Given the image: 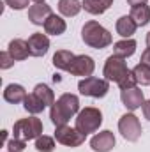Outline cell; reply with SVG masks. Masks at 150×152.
Instances as JSON below:
<instances>
[{
  "instance_id": "obj_1",
  "label": "cell",
  "mask_w": 150,
  "mask_h": 152,
  "mask_svg": "<svg viewBox=\"0 0 150 152\" xmlns=\"http://www.w3.org/2000/svg\"><path fill=\"white\" fill-rule=\"evenodd\" d=\"M78 113H79V99H78V96L66 92V94H62V96L55 101V104L51 106V110H50V118H51V122H53L55 127H57V126H66V124Z\"/></svg>"
},
{
  "instance_id": "obj_2",
  "label": "cell",
  "mask_w": 150,
  "mask_h": 152,
  "mask_svg": "<svg viewBox=\"0 0 150 152\" xmlns=\"http://www.w3.org/2000/svg\"><path fill=\"white\" fill-rule=\"evenodd\" d=\"M81 39L87 46L94 48V50H104L113 42V37L108 28H104L99 21L90 20L83 25L81 28Z\"/></svg>"
},
{
  "instance_id": "obj_3",
  "label": "cell",
  "mask_w": 150,
  "mask_h": 152,
  "mask_svg": "<svg viewBox=\"0 0 150 152\" xmlns=\"http://www.w3.org/2000/svg\"><path fill=\"white\" fill-rule=\"evenodd\" d=\"M101 124H103V112L99 108L87 106V108L79 110V113L76 115V126L74 127L79 133H83L87 136L90 133L99 131Z\"/></svg>"
},
{
  "instance_id": "obj_4",
  "label": "cell",
  "mask_w": 150,
  "mask_h": 152,
  "mask_svg": "<svg viewBox=\"0 0 150 152\" xmlns=\"http://www.w3.org/2000/svg\"><path fill=\"white\" fill-rule=\"evenodd\" d=\"M42 129L44 127H42L41 118L32 115V117L16 120L12 126V134H14V138H21V140L28 142V140H37L42 134Z\"/></svg>"
},
{
  "instance_id": "obj_5",
  "label": "cell",
  "mask_w": 150,
  "mask_h": 152,
  "mask_svg": "<svg viewBox=\"0 0 150 152\" xmlns=\"http://www.w3.org/2000/svg\"><path fill=\"white\" fill-rule=\"evenodd\" d=\"M78 90H79L81 96L101 99V97H104V96L108 94V90H110V81H108L106 78L88 76V78L79 80V83H78Z\"/></svg>"
},
{
  "instance_id": "obj_6",
  "label": "cell",
  "mask_w": 150,
  "mask_h": 152,
  "mask_svg": "<svg viewBox=\"0 0 150 152\" xmlns=\"http://www.w3.org/2000/svg\"><path fill=\"white\" fill-rule=\"evenodd\" d=\"M118 131L120 134L127 140V142H138L143 129H141V124H140V118L134 113H125L120 117L118 120Z\"/></svg>"
},
{
  "instance_id": "obj_7",
  "label": "cell",
  "mask_w": 150,
  "mask_h": 152,
  "mask_svg": "<svg viewBox=\"0 0 150 152\" xmlns=\"http://www.w3.org/2000/svg\"><path fill=\"white\" fill-rule=\"evenodd\" d=\"M55 140L66 147H71V149H76L79 147L83 142H85V134L79 133L76 127H71V126H57L55 129Z\"/></svg>"
},
{
  "instance_id": "obj_8",
  "label": "cell",
  "mask_w": 150,
  "mask_h": 152,
  "mask_svg": "<svg viewBox=\"0 0 150 152\" xmlns=\"http://www.w3.org/2000/svg\"><path fill=\"white\" fill-rule=\"evenodd\" d=\"M127 73H129V67H127V64H125L124 58H120V57H117V55H111V57L106 58L103 75H104V78H106L108 81L118 83Z\"/></svg>"
},
{
  "instance_id": "obj_9",
  "label": "cell",
  "mask_w": 150,
  "mask_h": 152,
  "mask_svg": "<svg viewBox=\"0 0 150 152\" xmlns=\"http://www.w3.org/2000/svg\"><path fill=\"white\" fill-rule=\"evenodd\" d=\"M94 69H95V62H94L92 57H88V55H76L74 60L69 66V69H67V73L73 76L88 78V76H92Z\"/></svg>"
},
{
  "instance_id": "obj_10",
  "label": "cell",
  "mask_w": 150,
  "mask_h": 152,
  "mask_svg": "<svg viewBox=\"0 0 150 152\" xmlns=\"http://www.w3.org/2000/svg\"><path fill=\"white\" fill-rule=\"evenodd\" d=\"M115 143H117L115 134H113L111 131L106 129V131H101V133H97V134L92 136L90 149L94 152H110V151H113Z\"/></svg>"
},
{
  "instance_id": "obj_11",
  "label": "cell",
  "mask_w": 150,
  "mask_h": 152,
  "mask_svg": "<svg viewBox=\"0 0 150 152\" xmlns=\"http://www.w3.org/2000/svg\"><path fill=\"white\" fill-rule=\"evenodd\" d=\"M120 99H122L124 106H125L129 112H134V110H138V108L143 106V103H145V94H143L141 88H136V87H134V88L122 90V92H120Z\"/></svg>"
},
{
  "instance_id": "obj_12",
  "label": "cell",
  "mask_w": 150,
  "mask_h": 152,
  "mask_svg": "<svg viewBox=\"0 0 150 152\" xmlns=\"http://www.w3.org/2000/svg\"><path fill=\"white\" fill-rule=\"evenodd\" d=\"M27 42H28L30 57H44L50 50V39L46 34H41V32H34Z\"/></svg>"
},
{
  "instance_id": "obj_13",
  "label": "cell",
  "mask_w": 150,
  "mask_h": 152,
  "mask_svg": "<svg viewBox=\"0 0 150 152\" xmlns=\"http://www.w3.org/2000/svg\"><path fill=\"white\" fill-rule=\"evenodd\" d=\"M51 14H53L51 5H48L46 2H42V4H34V5L28 7V20H30V23H34V25H42V27H44L46 20H48Z\"/></svg>"
},
{
  "instance_id": "obj_14",
  "label": "cell",
  "mask_w": 150,
  "mask_h": 152,
  "mask_svg": "<svg viewBox=\"0 0 150 152\" xmlns=\"http://www.w3.org/2000/svg\"><path fill=\"white\" fill-rule=\"evenodd\" d=\"M27 96H28V94H27L25 87L20 85V83H9V85L4 88V99H5L7 103H11V104H20V103H23Z\"/></svg>"
},
{
  "instance_id": "obj_15",
  "label": "cell",
  "mask_w": 150,
  "mask_h": 152,
  "mask_svg": "<svg viewBox=\"0 0 150 152\" xmlns=\"http://www.w3.org/2000/svg\"><path fill=\"white\" fill-rule=\"evenodd\" d=\"M7 51L11 53V57H12L16 62L25 60V58H28V55H30L28 42L23 41V39H12V41L9 42V46H7Z\"/></svg>"
},
{
  "instance_id": "obj_16",
  "label": "cell",
  "mask_w": 150,
  "mask_h": 152,
  "mask_svg": "<svg viewBox=\"0 0 150 152\" xmlns=\"http://www.w3.org/2000/svg\"><path fill=\"white\" fill-rule=\"evenodd\" d=\"M66 30H67V23L62 16L51 14L44 23V32L50 34V36H62Z\"/></svg>"
},
{
  "instance_id": "obj_17",
  "label": "cell",
  "mask_w": 150,
  "mask_h": 152,
  "mask_svg": "<svg viewBox=\"0 0 150 152\" xmlns=\"http://www.w3.org/2000/svg\"><path fill=\"white\" fill-rule=\"evenodd\" d=\"M115 28H117V34H118V36H122L124 39H131L134 36L138 25L134 23V20H133L131 16H120V18L117 20Z\"/></svg>"
},
{
  "instance_id": "obj_18",
  "label": "cell",
  "mask_w": 150,
  "mask_h": 152,
  "mask_svg": "<svg viewBox=\"0 0 150 152\" xmlns=\"http://www.w3.org/2000/svg\"><path fill=\"white\" fill-rule=\"evenodd\" d=\"M136 41L134 39H122V41H117L113 44V55L120 57V58H127V57H133L134 51H136Z\"/></svg>"
},
{
  "instance_id": "obj_19",
  "label": "cell",
  "mask_w": 150,
  "mask_h": 152,
  "mask_svg": "<svg viewBox=\"0 0 150 152\" xmlns=\"http://www.w3.org/2000/svg\"><path fill=\"white\" fill-rule=\"evenodd\" d=\"M83 9L88 12V14H94V16H99L103 12H106L110 7L113 5V0H83Z\"/></svg>"
},
{
  "instance_id": "obj_20",
  "label": "cell",
  "mask_w": 150,
  "mask_h": 152,
  "mask_svg": "<svg viewBox=\"0 0 150 152\" xmlns=\"http://www.w3.org/2000/svg\"><path fill=\"white\" fill-rule=\"evenodd\" d=\"M129 16L134 20V23H136L138 27H147L150 23V7L147 4L136 5V7L131 9V14H129Z\"/></svg>"
},
{
  "instance_id": "obj_21",
  "label": "cell",
  "mask_w": 150,
  "mask_h": 152,
  "mask_svg": "<svg viewBox=\"0 0 150 152\" xmlns=\"http://www.w3.org/2000/svg\"><path fill=\"white\" fill-rule=\"evenodd\" d=\"M74 57L76 55L73 51H69V50H58L53 55V66L57 69H60V71H67L69 66H71V62L74 60Z\"/></svg>"
},
{
  "instance_id": "obj_22",
  "label": "cell",
  "mask_w": 150,
  "mask_h": 152,
  "mask_svg": "<svg viewBox=\"0 0 150 152\" xmlns=\"http://www.w3.org/2000/svg\"><path fill=\"white\" fill-rule=\"evenodd\" d=\"M83 9V4L79 0H58V11L66 18H73Z\"/></svg>"
},
{
  "instance_id": "obj_23",
  "label": "cell",
  "mask_w": 150,
  "mask_h": 152,
  "mask_svg": "<svg viewBox=\"0 0 150 152\" xmlns=\"http://www.w3.org/2000/svg\"><path fill=\"white\" fill-rule=\"evenodd\" d=\"M34 94L37 96L46 106H53V104H55V92H53L46 83H37V85L34 87Z\"/></svg>"
},
{
  "instance_id": "obj_24",
  "label": "cell",
  "mask_w": 150,
  "mask_h": 152,
  "mask_svg": "<svg viewBox=\"0 0 150 152\" xmlns=\"http://www.w3.org/2000/svg\"><path fill=\"white\" fill-rule=\"evenodd\" d=\"M23 108H25L30 115H37V113H41V112H44L46 104H44L37 96L32 92V94H28V96L25 97V101H23Z\"/></svg>"
},
{
  "instance_id": "obj_25",
  "label": "cell",
  "mask_w": 150,
  "mask_h": 152,
  "mask_svg": "<svg viewBox=\"0 0 150 152\" xmlns=\"http://www.w3.org/2000/svg\"><path fill=\"white\" fill-rule=\"evenodd\" d=\"M55 147H57L55 145V138H51V136L41 134L36 140V151L37 152H53Z\"/></svg>"
},
{
  "instance_id": "obj_26",
  "label": "cell",
  "mask_w": 150,
  "mask_h": 152,
  "mask_svg": "<svg viewBox=\"0 0 150 152\" xmlns=\"http://www.w3.org/2000/svg\"><path fill=\"white\" fill-rule=\"evenodd\" d=\"M133 73L136 76L138 83H141V85H150V67L149 66H145V64L140 62V64L133 69Z\"/></svg>"
},
{
  "instance_id": "obj_27",
  "label": "cell",
  "mask_w": 150,
  "mask_h": 152,
  "mask_svg": "<svg viewBox=\"0 0 150 152\" xmlns=\"http://www.w3.org/2000/svg\"><path fill=\"white\" fill-rule=\"evenodd\" d=\"M136 83H138L136 76H134V73H133V69H129V73L124 76L117 85L120 87V90H127V88H134V87H136Z\"/></svg>"
},
{
  "instance_id": "obj_28",
  "label": "cell",
  "mask_w": 150,
  "mask_h": 152,
  "mask_svg": "<svg viewBox=\"0 0 150 152\" xmlns=\"http://www.w3.org/2000/svg\"><path fill=\"white\" fill-rule=\"evenodd\" d=\"M7 151L9 152H23L25 151V147H27V142L25 140H21V138H11L9 142H7Z\"/></svg>"
},
{
  "instance_id": "obj_29",
  "label": "cell",
  "mask_w": 150,
  "mask_h": 152,
  "mask_svg": "<svg viewBox=\"0 0 150 152\" xmlns=\"http://www.w3.org/2000/svg\"><path fill=\"white\" fill-rule=\"evenodd\" d=\"M14 62H16V60L11 57V53H9L7 50L0 53V67H2V69H9V67H12Z\"/></svg>"
},
{
  "instance_id": "obj_30",
  "label": "cell",
  "mask_w": 150,
  "mask_h": 152,
  "mask_svg": "<svg viewBox=\"0 0 150 152\" xmlns=\"http://www.w3.org/2000/svg\"><path fill=\"white\" fill-rule=\"evenodd\" d=\"M11 9H14V11H21V9H25V7H28V2L30 0H4Z\"/></svg>"
},
{
  "instance_id": "obj_31",
  "label": "cell",
  "mask_w": 150,
  "mask_h": 152,
  "mask_svg": "<svg viewBox=\"0 0 150 152\" xmlns=\"http://www.w3.org/2000/svg\"><path fill=\"white\" fill-rule=\"evenodd\" d=\"M141 64H145V66L150 67V48H147V50L141 53Z\"/></svg>"
},
{
  "instance_id": "obj_32",
  "label": "cell",
  "mask_w": 150,
  "mask_h": 152,
  "mask_svg": "<svg viewBox=\"0 0 150 152\" xmlns=\"http://www.w3.org/2000/svg\"><path fill=\"white\" fill-rule=\"evenodd\" d=\"M141 108H143V115H145V118L150 120V99L143 103V106H141Z\"/></svg>"
},
{
  "instance_id": "obj_33",
  "label": "cell",
  "mask_w": 150,
  "mask_h": 152,
  "mask_svg": "<svg viewBox=\"0 0 150 152\" xmlns=\"http://www.w3.org/2000/svg\"><path fill=\"white\" fill-rule=\"evenodd\" d=\"M127 4H129L131 7H136V5H143V4H147V0H127Z\"/></svg>"
},
{
  "instance_id": "obj_34",
  "label": "cell",
  "mask_w": 150,
  "mask_h": 152,
  "mask_svg": "<svg viewBox=\"0 0 150 152\" xmlns=\"http://www.w3.org/2000/svg\"><path fill=\"white\" fill-rule=\"evenodd\" d=\"M147 46H149V48H150V32H149V34H147Z\"/></svg>"
},
{
  "instance_id": "obj_35",
  "label": "cell",
  "mask_w": 150,
  "mask_h": 152,
  "mask_svg": "<svg viewBox=\"0 0 150 152\" xmlns=\"http://www.w3.org/2000/svg\"><path fill=\"white\" fill-rule=\"evenodd\" d=\"M36 4H42V2H46V0H34Z\"/></svg>"
},
{
  "instance_id": "obj_36",
  "label": "cell",
  "mask_w": 150,
  "mask_h": 152,
  "mask_svg": "<svg viewBox=\"0 0 150 152\" xmlns=\"http://www.w3.org/2000/svg\"><path fill=\"white\" fill-rule=\"evenodd\" d=\"M7 152H9V151H7Z\"/></svg>"
}]
</instances>
